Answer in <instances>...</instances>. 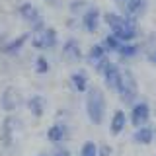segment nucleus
I'll list each match as a JSON object with an SVG mask.
<instances>
[{
  "instance_id": "nucleus-1",
  "label": "nucleus",
  "mask_w": 156,
  "mask_h": 156,
  "mask_svg": "<svg viewBox=\"0 0 156 156\" xmlns=\"http://www.w3.org/2000/svg\"><path fill=\"white\" fill-rule=\"evenodd\" d=\"M101 20L107 23V27L111 29V33H113L121 43L135 41V39L139 37V26H136V22L135 20L125 18L123 14L105 12V14H101Z\"/></svg>"
},
{
  "instance_id": "nucleus-2",
  "label": "nucleus",
  "mask_w": 156,
  "mask_h": 156,
  "mask_svg": "<svg viewBox=\"0 0 156 156\" xmlns=\"http://www.w3.org/2000/svg\"><path fill=\"white\" fill-rule=\"evenodd\" d=\"M88 96H86V113L90 117V121L94 125H100L105 117V96L100 88H90L86 90Z\"/></svg>"
},
{
  "instance_id": "nucleus-3",
  "label": "nucleus",
  "mask_w": 156,
  "mask_h": 156,
  "mask_svg": "<svg viewBox=\"0 0 156 156\" xmlns=\"http://www.w3.org/2000/svg\"><path fill=\"white\" fill-rule=\"evenodd\" d=\"M117 94H119L121 101L125 104H135L136 96H139V84H136V78L133 74V70L125 68L121 70V78H119V86H117Z\"/></svg>"
},
{
  "instance_id": "nucleus-4",
  "label": "nucleus",
  "mask_w": 156,
  "mask_h": 156,
  "mask_svg": "<svg viewBox=\"0 0 156 156\" xmlns=\"http://www.w3.org/2000/svg\"><path fill=\"white\" fill-rule=\"evenodd\" d=\"M58 45V33L55 27H43L39 31L31 33V47H35L37 51H51Z\"/></svg>"
},
{
  "instance_id": "nucleus-5",
  "label": "nucleus",
  "mask_w": 156,
  "mask_h": 156,
  "mask_svg": "<svg viewBox=\"0 0 156 156\" xmlns=\"http://www.w3.org/2000/svg\"><path fill=\"white\" fill-rule=\"evenodd\" d=\"M80 16H82L80 23H82V27H84L86 33H96L98 29H100V26H101V10L98 6H90V4H88V8L80 14Z\"/></svg>"
},
{
  "instance_id": "nucleus-6",
  "label": "nucleus",
  "mask_w": 156,
  "mask_h": 156,
  "mask_svg": "<svg viewBox=\"0 0 156 156\" xmlns=\"http://www.w3.org/2000/svg\"><path fill=\"white\" fill-rule=\"evenodd\" d=\"M100 74L104 76V82H105V86L109 88V90H117V86H119V78H121V68L115 65L113 61H107L104 62V66L100 68Z\"/></svg>"
},
{
  "instance_id": "nucleus-7",
  "label": "nucleus",
  "mask_w": 156,
  "mask_h": 156,
  "mask_svg": "<svg viewBox=\"0 0 156 156\" xmlns=\"http://www.w3.org/2000/svg\"><path fill=\"white\" fill-rule=\"evenodd\" d=\"M148 10V0H127L123 2V16L139 22Z\"/></svg>"
},
{
  "instance_id": "nucleus-8",
  "label": "nucleus",
  "mask_w": 156,
  "mask_h": 156,
  "mask_svg": "<svg viewBox=\"0 0 156 156\" xmlns=\"http://www.w3.org/2000/svg\"><path fill=\"white\" fill-rule=\"evenodd\" d=\"M131 105H133L131 107V123H133L135 129L148 123V119H150V105L146 104V101H135V104H131Z\"/></svg>"
},
{
  "instance_id": "nucleus-9",
  "label": "nucleus",
  "mask_w": 156,
  "mask_h": 156,
  "mask_svg": "<svg viewBox=\"0 0 156 156\" xmlns=\"http://www.w3.org/2000/svg\"><path fill=\"white\" fill-rule=\"evenodd\" d=\"M18 16L23 20L26 23H29V26H33V23H37L39 20H43L41 12H39V8L35 6V4L31 2H23L18 6Z\"/></svg>"
},
{
  "instance_id": "nucleus-10",
  "label": "nucleus",
  "mask_w": 156,
  "mask_h": 156,
  "mask_svg": "<svg viewBox=\"0 0 156 156\" xmlns=\"http://www.w3.org/2000/svg\"><path fill=\"white\" fill-rule=\"evenodd\" d=\"M29 37H31V33H22V35H18V37L10 39V41H6L2 47H0V51H2L4 55H8V57L18 55V53L23 49V45L27 43V39H29Z\"/></svg>"
},
{
  "instance_id": "nucleus-11",
  "label": "nucleus",
  "mask_w": 156,
  "mask_h": 156,
  "mask_svg": "<svg viewBox=\"0 0 156 156\" xmlns=\"http://www.w3.org/2000/svg\"><path fill=\"white\" fill-rule=\"evenodd\" d=\"M62 57L66 58V61H72V62H78L82 57V49H80V43H78V39L70 37L66 39L65 43H62Z\"/></svg>"
},
{
  "instance_id": "nucleus-12",
  "label": "nucleus",
  "mask_w": 156,
  "mask_h": 156,
  "mask_svg": "<svg viewBox=\"0 0 156 156\" xmlns=\"http://www.w3.org/2000/svg\"><path fill=\"white\" fill-rule=\"evenodd\" d=\"M0 105H2L6 111L18 109V105H20V94L14 90V88H6L4 94L0 96Z\"/></svg>"
},
{
  "instance_id": "nucleus-13",
  "label": "nucleus",
  "mask_w": 156,
  "mask_h": 156,
  "mask_svg": "<svg viewBox=\"0 0 156 156\" xmlns=\"http://www.w3.org/2000/svg\"><path fill=\"white\" fill-rule=\"evenodd\" d=\"M66 136H68V127L65 123H55V125H51V129L47 131V139L51 140L53 144L65 143Z\"/></svg>"
},
{
  "instance_id": "nucleus-14",
  "label": "nucleus",
  "mask_w": 156,
  "mask_h": 156,
  "mask_svg": "<svg viewBox=\"0 0 156 156\" xmlns=\"http://www.w3.org/2000/svg\"><path fill=\"white\" fill-rule=\"evenodd\" d=\"M133 140L136 144H150L154 140V129L148 125H140L136 127L135 135H133Z\"/></svg>"
},
{
  "instance_id": "nucleus-15",
  "label": "nucleus",
  "mask_w": 156,
  "mask_h": 156,
  "mask_svg": "<svg viewBox=\"0 0 156 156\" xmlns=\"http://www.w3.org/2000/svg\"><path fill=\"white\" fill-rule=\"evenodd\" d=\"M70 84L72 88H74L76 92H86L88 90V74H86V70H74L70 74Z\"/></svg>"
},
{
  "instance_id": "nucleus-16",
  "label": "nucleus",
  "mask_w": 156,
  "mask_h": 156,
  "mask_svg": "<svg viewBox=\"0 0 156 156\" xmlns=\"http://www.w3.org/2000/svg\"><path fill=\"white\" fill-rule=\"evenodd\" d=\"M125 125H127V115H125V111H121V109H117L113 117H111V125H109V129H111V133L113 135H121L125 131Z\"/></svg>"
},
{
  "instance_id": "nucleus-17",
  "label": "nucleus",
  "mask_w": 156,
  "mask_h": 156,
  "mask_svg": "<svg viewBox=\"0 0 156 156\" xmlns=\"http://www.w3.org/2000/svg\"><path fill=\"white\" fill-rule=\"evenodd\" d=\"M27 107H29V111H31V115H35V117H41L43 113H45V98L43 96H31L29 98V101H27Z\"/></svg>"
},
{
  "instance_id": "nucleus-18",
  "label": "nucleus",
  "mask_w": 156,
  "mask_h": 156,
  "mask_svg": "<svg viewBox=\"0 0 156 156\" xmlns=\"http://www.w3.org/2000/svg\"><path fill=\"white\" fill-rule=\"evenodd\" d=\"M139 51H140V47L136 45L135 41H125V43L119 45V49H117V55L121 58H133V57L139 55Z\"/></svg>"
},
{
  "instance_id": "nucleus-19",
  "label": "nucleus",
  "mask_w": 156,
  "mask_h": 156,
  "mask_svg": "<svg viewBox=\"0 0 156 156\" xmlns=\"http://www.w3.org/2000/svg\"><path fill=\"white\" fill-rule=\"evenodd\" d=\"M88 62H92V65H98L100 61H104V58L107 57V53H105V49L101 47V43H94V45L90 47V51H88Z\"/></svg>"
},
{
  "instance_id": "nucleus-20",
  "label": "nucleus",
  "mask_w": 156,
  "mask_h": 156,
  "mask_svg": "<svg viewBox=\"0 0 156 156\" xmlns=\"http://www.w3.org/2000/svg\"><path fill=\"white\" fill-rule=\"evenodd\" d=\"M119 45H121V41L113 35V33H107L104 37V41H101V47L105 49V53H117Z\"/></svg>"
},
{
  "instance_id": "nucleus-21",
  "label": "nucleus",
  "mask_w": 156,
  "mask_h": 156,
  "mask_svg": "<svg viewBox=\"0 0 156 156\" xmlns=\"http://www.w3.org/2000/svg\"><path fill=\"white\" fill-rule=\"evenodd\" d=\"M49 70H51V65H49L47 57L39 55V57L35 58V72H37V74H47Z\"/></svg>"
},
{
  "instance_id": "nucleus-22",
  "label": "nucleus",
  "mask_w": 156,
  "mask_h": 156,
  "mask_svg": "<svg viewBox=\"0 0 156 156\" xmlns=\"http://www.w3.org/2000/svg\"><path fill=\"white\" fill-rule=\"evenodd\" d=\"M68 8H70V14H72V16H78V14H82L88 8V0H72Z\"/></svg>"
},
{
  "instance_id": "nucleus-23",
  "label": "nucleus",
  "mask_w": 156,
  "mask_h": 156,
  "mask_svg": "<svg viewBox=\"0 0 156 156\" xmlns=\"http://www.w3.org/2000/svg\"><path fill=\"white\" fill-rule=\"evenodd\" d=\"M82 156H98V146L94 143H86L82 146Z\"/></svg>"
},
{
  "instance_id": "nucleus-24",
  "label": "nucleus",
  "mask_w": 156,
  "mask_h": 156,
  "mask_svg": "<svg viewBox=\"0 0 156 156\" xmlns=\"http://www.w3.org/2000/svg\"><path fill=\"white\" fill-rule=\"evenodd\" d=\"M109 154H111V146L104 144L101 148H98V156H109Z\"/></svg>"
},
{
  "instance_id": "nucleus-25",
  "label": "nucleus",
  "mask_w": 156,
  "mask_h": 156,
  "mask_svg": "<svg viewBox=\"0 0 156 156\" xmlns=\"http://www.w3.org/2000/svg\"><path fill=\"white\" fill-rule=\"evenodd\" d=\"M53 156H70V152H68L66 148H62V146H58V148L55 150V154Z\"/></svg>"
},
{
  "instance_id": "nucleus-26",
  "label": "nucleus",
  "mask_w": 156,
  "mask_h": 156,
  "mask_svg": "<svg viewBox=\"0 0 156 156\" xmlns=\"http://www.w3.org/2000/svg\"><path fill=\"white\" fill-rule=\"evenodd\" d=\"M115 2H117V4H123V2H127V0H115Z\"/></svg>"
},
{
  "instance_id": "nucleus-27",
  "label": "nucleus",
  "mask_w": 156,
  "mask_h": 156,
  "mask_svg": "<svg viewBox=\"0 0 156 156\" xmlns=\"http://www.w3.org/2000/svg\"><path fill=\"white\" fill-rule=\"evenodd\" d=\"M39 156H47V154H39Z\"/></svg>"
}]
</instances>
